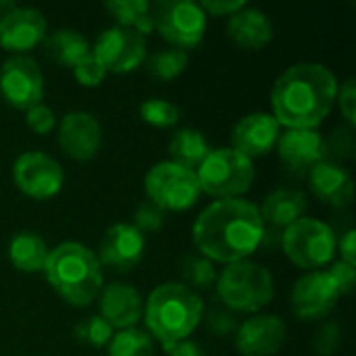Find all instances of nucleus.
I'll use <instances>...</instances> for the list:
<instances>
[{"label": "nucleus", "mask_w": 356, "mask_h": 356, "mask_svg": "<svg viewBox=\"0 0 356 356\" xmlns=\"http://www.w3.org/2000/svg\"><path fill=\"white\" fill-rule=\"evenodd\" d=\"M44 50L52 60H56L65 67H75L92 48L83 33L63 27V29L52 31L44 40Z\"/></svg>", "instance_id": "a878e982"}, {"label": "nucleus", "mask_w": 356, "mask_h": 356, "mask_svg": "<svg viewBox=\"0 0 356 356\" xmlns=\"http://www.w3.org/2000/svg\"><path fill=\"white\" fill-rule=\"evenodd\" d=\"M280 123L271 113H250L242 117L232 131V148L250 161L267 154L280 138Z\"/></svg>", "instance_id": "6ab92c4d"}, {"label": "nucleus", "mask_w": 356, "mask_h": 356, "mask_svg": "<svg viewBox=\"0 0 356 356\" xmlns=\"http://www.w3.org/2000/svg\"><path fill=\"white\" fill-rule=\"evenodd\" d=\"M342 292L334 277L323 271H307L290 292V307L302 321H317L327 317L340 302Z\"/></svg>", "instance_id": "f8f14e48"}, {"label": "nucleus", "mask_w": 356, "mask_h": 356, "mask_svg": "<svg viewBox=\"0 0 356 356\" xmlns=\"http://www.w3.org/2000/svg\"><path fill=\"white\" fill-rule=\"evenodd\" d=\"M209 152H211V146L207 138L198 129H192V127L177 129L173 138L169 140V161L192 171L200 167V163L209 156Z\"/></svg>", "instance_id": "393cba45"}, {"label": "nucleus", "mask_w": 356, "mask_h": 356, "mask_svg": "<svg viewBox=\"0 0 356 356\" xmlns=\"http://www.w3.org/2000/svg\"><path fill=\"white\" fill-rule=\"evenodd\" d=\"M307 207H309V200L305 192L292 190V188H277L265 196L263 204L259 207V213L265 225L286 229L288 225L305 217Z\"/></svg>", "instance_id": "5701e85b"}, {"label": "nucleus", "mask_w": 356, "mask_h": 356, "mask_svg": "<svg viewBox=\"0 0 356 356\" xmlns=\"http://www.w3.org/2000/svg\"><path fill=\"white\" fill-rule=\"evenodd\" d=\"M209 325H211L213 334H217V336L236 334V330H238L236 317H234V313H232L229 309H227V311H223V309H213L211 315H209Z\"/></svg>", "instance_id": "ea45409f"}, {"label": "nucleus", "mask_w": 356, "mask_h": 356, "mask_svg": "<svg viewBox=\"0 0 356 356\" xmlns=\"http://www.w3.org/2000/svg\"><path fill=\"white\" fill-rule=\"evenodd\" d=\"M92 54L106 71L127 73L140 67V63L146 58V38L131 27L115 25L96 38Z\"/></svg>", "instance_id": "ddd939ff"}, {"label": "nucleus", "mask_w": 356, "mask_h": 356, "mask_svg": "<svg viewBox=\"0 0 356 356\" xmlns=\"http://www.w3.org/2000/svg\"><path fill=\"white\" fill-rule=\"evenodd\" d=\"M152 25L175 48L188 50L200 44L207 31V13L192 0H163L150 6Z\"/></svg>", "instance_id": "1a4fd4ad"}, {"label": "nucleus", "mask_w": 356, "mask_h": 356, "mask_svg": "<svg viewBox=\"0 0 356 356\" xmlns=\"http://www.w3.org/2000/svg\"><path fill=\"white\" fill-rule=\"evenodd\" d=\"M150 2L146 0H108L104 2L106 13L117 21L121 27H131L138 33L146 35L154 29L150 17Z\"/></svg>", "instance_id": "bb28decb"}, {"label": "nucleus", "mask_w": 356, "mask_h": 356, "mask_svg": "<svg viewBox=\"0 0 356 356\" xmlns=\"http://www.w3.org/2000/svg\"><path fill=\"white\" fill-rule=\"evenodd\" d=\"M165 223V211L159 209L156 204H152L150 200L142 202L136 213H134V227L140 234H150V232H159Z\"/></svg>", "instance_id": "72a5a7b5"}, {"label": "nucleus", "mask_w": 356, "mask_h": 356, "mask_svg": "<svg viewBox=\"0 0 356 356\" xmlns=\"http://www.w3.org/2000/svg\"><path fill=\"white\" fill-rule=\"evenodd\" d=\"M75 71V77L81 86H88V88H94L98 83H102L104 75H106V69L100 65V60L92 54V50L73 67Z\"/></svg>", "instance_id": "f704fd0d"}, {"label": "nucleus", "mask_w": 356, "mask_h": 356, "mask_svg": "<svg viewBox=\"0 0 356 356\" xmlns=\"http://www.w3.org/2000/svg\"><path fill=\"white\" fill-rule=\"evenodd\" d=\"M340 261L346 265H356V232L348 229L340 240Z\"/></svg>", "instance_id": "37998d69"}, {"label": "nucleus", "mask_w": 356, "mask_h": 356, "mask_svg": "<svg viewBox=\"0 0 356 356\" xmlns=\"http://www.w3.org/2000/svg\"><path fill=\"white\" fill-rule=\"evenodd\" d=\"M50 248L35 232H17L8 242V259L23 273L44 271Z\"/></svg>", "instance_id": "b1692460"}, {"label": "nucleus", "mask_w": 356, "mask_h": 356, "mask_svg": "<svg viewBox=\"0 0 356 356\" xmlns=\"http://www.w3.org/2000/svg\"><path fill=\"white\" fill-rule=\"evenodd\" d=\"M188 52L181 50V48H175V46H169V48H161L156 52H152L148 56V73L152 77H159L163 81H169V79H175L177 75H181V71L188 67Z\"/></svg>", "instance_id": "c85d7f7f"}, {"label": "nucleus", "mask_w": 356, "mask_h": 356, "mask_svg": "<svg viewBox=\"0 0 356 356\" xmlns=\"http://www.w3.org/2000/svg\"><path fill=\"white\" fill-rule=\"evenodd\" d=\"M342 342V330L336 323H323L313 340V350L317 356H332Z\"/></svg>", "instance_id": "c9c22d12"}, {"label": "nucleus", "mask_w": 356, "mask_h": 356, "mask_svg": "<svg viewBox=\"0 0 356 356\" xmlns=\"http://www.w3.org/2000/svg\"><path fill=\"white\" fill-rule=\"evenodd\" d=\"M46 17L31 6H15L0 17V48L15 54H25L46 38Z\"/></svg>", "instance_id": "f3484780"}, {"label": "nucleus", "mask_w": 356, "mask_h": 356, "mask_svg": "<svg viewBox=\"0 0 356 356\" xmlns=\"http://www.w3.org/2000/svg\"><path fill=\"white\" fill-rule=\"evenodd\" d=\"M204 315V302L198 292H192L184 284L167 282L156 286L148 300H144V321L152 340L163 346L188 340L200 325Z\"/></svg>", "instance_id": "7ed1b4c3"}, {"label": "nucleus", "mask_w": 356, "mask_h": 356, "mask_svg": "<svg viewBox=\"0 0 356 356\" xmlns=\"http://www.w3.org/2000/svg\"><path fill=\"white\" fill-rule=\"evenodd\" d=\"M115 330L100 317V315H90L86 319H81L75 327H73V336L94 348H104L108 346L111 338H113Z\"/></svg>", "instance_id": "7c9ffc66"}, {"label": "nucleus", "mask_w": 356, "mask_h": 356, "mask_svg": "<svg viewBox=\"0 0 356 356\" xmlns=\"http://www.w3.org/2000/svg\"><path fill=\"white\" fill-rule=\"evenodd\" d=\"M181 280L184 286H188L192 292H202L215 286L217 282V271L213 261L207 257H186L181 261Z\"/></svg>", "instance_id": "c756f323"}, {"label": "nucleus", "mask_w": 356, "mask_h": 356, "mask_svg": "<svg viewBox=\"0 0 356 356\" xmlns=\"http://www.w3.org/2000/svg\"><path fill=\"white\" fill-rule=\"evenodd\" d=\"M327 273H330V275L334 277V282L338 284L342 296H344V294H350V292L355 290L356 269L353 265H346V263H342V261H336V263L327 269Z\"/></svg>", "instance_id": "58836bf2"}, {"label": "nucleus", "mask_w": 356, "mask_h": 356, "mask_svg": "<svg viewBox=\"0 0 356 356\" xmlns=\"http://www.w3.org/2000/svg\"><path fill=\"white\" fill-rule=\"evenodd\" d=\"M146 238L131 223L111 225L98 246V261L119 273H127L138 267L144 259Z\"/></svg>", "instance_id": "4468645a"}, {"label": "nucleus", "mask_w": 356, "mask_h": 356, "mask_svg": "<svg viewBox=\"0 0 356 356\" xmlns=\"http://www.w3.org/2000/svg\"><path fill=\"white\" fill-rule=\"evenodd\" d=\"M13 179L25 196L35 200H48L60 192L65 173L58 161L50 154L29 150L17 156L13 165Z\"/></svg>", "instance_id": "9b49d317"}, {"label": "nucleus", "mask_w": 356, "mask_h": 356, "mask_svg": "<svg viewBox=\"0 0 356 356\" xmlns=\"http://www.w3.org/2000/svg\"><path fill=\"white\" fill-rule=\"evenodd\" d=\"M108 356H152L154 355V340L148 332L129 327L113 334L108 346Z\"/></svg>", "instance_id": "cd10ccee"}, {"label": "nucleus", "mask_w": 356, "mask_h": 356, "mask_svg": "<svg viewBox=\"0 0 356 356\" xmlns=\"http://www.w3.org/2000/svg\"><path fill=\"white\" fill-rule=\"evenodd\" d=\"M288 327L277 315H254L238 325L234 342L242 356H273L286 342Z\"/></svg>", "instance_id": "dca6fc26"}, {"label": "nucleus", "mask_w": 356, "mask_h": 356, "mask_svg": "<svg viewBox=\"0 0 356 356\" xmlns=\"http://www.w3.org/2000/svg\"><path fill=\"white\" fill-rule=\"evenodd\" d=\"M165 348V355L167 356H207L204 348L194 342V340H181V342H175V344H167L163 346Z\"/></svg>", "instance_id": "79ce46f5"}, {"label": "nucleus", "mask_w": 356, "mask_h": 356, "mask_svg": "<svg viewBox=\"0 0 356 356\" xmlns=\"http://www.w3.org/2000/svg\"><path fill=\"white\" fill-rule=\"evenodd\" d=\"M25 121L29 125L31 131H35L38 136H46L56 127V115L50 106H46L44 102L31 106L25 111Z\"/></svg>", "instance_id": "e433bc0d"}, {"label": "nucleus", "mask_w": 356, "mask_h": 356, "mask_svg": "<svg viewBox=\"0 0 356 356\" xmlns=\"http://www.w3.org/2000/svg\"><path fill=\"white\" fill-rule=\"evenodd\" d=\"M202 10L204 13H211V15H217V17H232L234 13H238L242 6H246L244 0H204L200 2Z\"/></svg>", "instance_id": "a19ab883"}, {"label": "nucleus", "mask_w": 356, "mask_h": 356, "mask_svg": "<svg viewBox=\"0 0 356 356\" xmlns=\"http://www.w3.org/2000/svg\"><path fill=\"white\" fill-rule=\"evenodd\" d=\"M148 200L163 211H186L196 204L202 190L198 175L177 163H156L144 179Z\"/></svg>", "instance_id": "6e6552de"}, {"label": "nucleus", "mask_w": 356, "mask_h": 356, "mask_svg": "<svg viewBox=\"0 0 356 356\" xmlns=\"http://www.w3.org/2000/svg\"><path fill=\"white\" fill-rule=\"evenodd\" d=\"M15 6H17V4H15L13 0H0V17H4V15H6L8 10H13Z\"/></svg>", "instance_id": "c03bdc74"}, {"label": "nucleus", "mask_w": 356, "mask_h": 356, "mask_svg": "<svg viewBox=\"0 0 356 356\" xmlns=\"http://www.w3.org/2000/svg\"><path fill=\"white\" fill-rule=\"evenodd\" d=\"M338 94V79L321 63H296L273 83V117L288 129H315L330 115Z\"/></svg>", "instance_id": "f03ea898"}, {"label": "nucleus", "mask_w": 356, "mask_h": 356, "mask_svg": "<svg viewBox=\"0 0 356 356\" xmlns=\"http://www.w3.org/2000/svg\"><path fill=\"white\" fill-rule=\"evenodd\" d=\"M196 175L200 190L209 196L219 200L242 198L254 181V165L234 148H217L200 163Z\"/></svg>", "instance_id": "423d86ee"}, {"label": "nucleus", "mask_w": 356, "mask_h": 356, "mask_svg": "<svg viewBox=\"0 0 356 356\" xmlns=\"http://www.w3.org/2000/svg\"><path fill=\"white\" fill-rule=\"evenodd\" d=\"M0 94L21 111H27L44 98V73L27 54H13L0 67Z\"/></svg>", "instance_id": "9d476101"}, {"label": "nucleus", "mask_w": 356, "mask_h": 356, "mask_svg": "<svg viewBox=\"0 0 356 356\" xmlns=\"http://www.w3.org/2000/svg\"><path fill=\"white\" fill-rule=\"evenodd\" d=\"M46 280L52 290L73 307H88L102 290V265L90 248L79 242H63L50 250Z\"/></svg>", "instance_id": "20e7f679"}, {"label": "nucleus", "mask_w": 356, "mask_h": 356, "mask_svg": "<svg viewBox=\"0 0 356 356\" xmlns=\"http://www.w3.org/2000/svg\"><path fill=\"white\" fill-rule=\"evenodd\" d=\"M338 240L334 229L313 217H302L282 232V250L300 269L317 271L332 263Z\"/></svg>", "instance_id": "0eeeda50"}, {"label": "nucleus", "mask_w": 356, "mask_h": 356, "mask_svg": "<svg viewBox=\"0 0 356 356\" xmlns=\"http://www.w3.org/2000/svg\"><path fill=\"white\" fill-rule=\"evenodd\" d=\"M309 184L313 194L336 207V209H346L353 204L355 198V181L350 177V173L340 167L334 161H321L319 165H315L309 171Z\"/></svg>", "instance_id": "412c9836"}, {"label": "nucleus", "mask_w": 356, "mask_h": 356, "mask_svg": "<svg viewBox=\"0 0 356 356\" xmlns=\"http://www.w3.org/2000/svg\"><path fill=\"white\" fill-rule=\"evenodd\" d=\"M217 296L232 313H257L275 296L271 271L254 261L229 263L217 275Z\"/></svg>", "instance_id": "39448f33"}, {"label": "nucleus", "mask_w": 356, "mask_h": 356, "mask_svg": "<svg viewBox=\"0 0 356 356\" xmlns=\"http://www.w3.org/2000/svg\"><path fill=\"white\" fill-rule=\"evenodd\" d=\"M353 150H355V127H338L325 140V156H332L336 161L348 159Z\"/></svg>", "instance_id": "473e14b6"}, {"label": "nucleus", "mask_w": 356, "mask_h": 356, "mask_svg": "<svg viewBox=\"0 0 356 356\" xmlns=\"http://www.w3.org/2000/svg\"><path fill=\"white\" fill-rule=\"evenodd\" d=\"M100 317L113 330L136 327L144 315V298L129 284H108L100 290Z\"/></svg>", "instance_id": "aec40b11"}, {"label": "nucleus", "mask_w": 356, "mask_h": 356, "mask_svg": "<svg viewBox=\"0 0 356 356\" xmlns=\"http://www.w3.org/2000/svg\"><path fill=\"white\" fill-rule=\"evenodd\" d=\"M140 117L154 127H171L179 121V108L163 98H148L140 106Z\"/></svg>", "instance_id": "2f4dec72"}, {"label": "nucleus", "mask_w": 356, "mask_h": 356, "mask_svg": "<svg viewBox=\"0 0 356 356\" xmlns=\"http://www.w3.org/2000/svg\"><path fill=\"white\" fill-rule=\"evenodd\" d=\"M227 35L242 48L261 50L273 40V23L261 8L242 6L227 21Z\"/></svg>", "instance_id": "4be33fe9"}, {"label": "nucleus", "mask_w": 356, "mask_h": 356, "mask_svg": "<svg viewBox=\"0 0 356 356\" xmlns=\"http://www.w3.org/2000/svg\"><path fill=\"white\" fill-rule=\"evenodd\" d=\"M192 238L209 261L229 265L248 259L263 244L265 223L250 200H215L196 217Z\"/></svg>", "instance_id": "f257e3e1"}, {"label": "nucleus", "mask_w": 356, "mask_h": 356, "mask_svg": "<svg viewBox=\"0 0 356 356\" xmlns=\"http://www.w3.org/2000/svg\"><path fill=\"white\" fill-rule=\"evenodd\" d=\"M336 100H340L342 117L346 119L348 127H355L356 123V83L355 77H348L342 86H338Z\"/></svg>", "instance_id": "4c0bfd02"}, {"label": "nucleus", "mask_w": 356, "mask_h": 356, "mask_svg": "<svg viewBox=\"0 0 356 356\" xmlns=\"http://www.w3.org/2000/svg\"><path fill=\"white\" fill-rule=\"evenodd\" d=\"M275 146L286 169L296 175H309L315 165L325 161V140L315 129H286Z\"/></svg>", "instance_id": "a211bd4d"}, {"label": "nucleus", "mask_w": 356, "mask_h": 356, "mask_svg": "<svg viewBox=\"0 0 356 356\" xmlns=\"http://www.w3.org/2000/svg\"><path fill=\"white\" fill-rule=\"evenodd\" d=\"M58 146L75 161H90L102 144V127L88 111H71L58 123Z\"/></svg>", "instance_id": "2eb2a0df"}]
</instances>
